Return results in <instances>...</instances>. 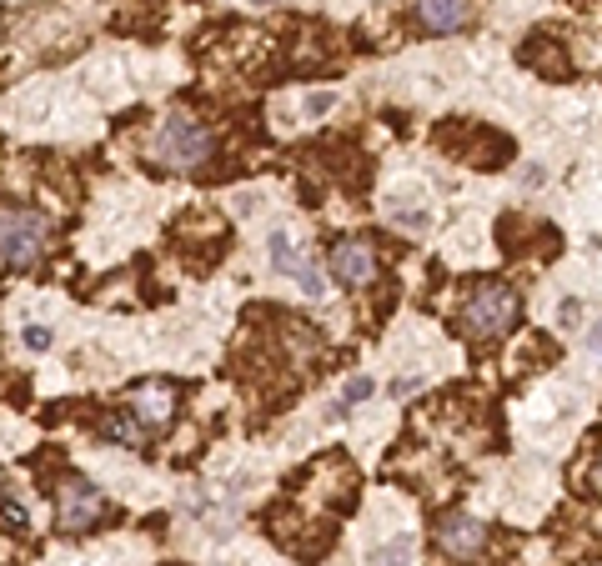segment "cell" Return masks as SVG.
<instances>
[{
    "instance_id": "obj_1",
    "label": "cell",
    "mask_w": 602,
    "mask_h": 566,
    "mask_svg": "<svg viewBox=\"0 0 602 566\" xmlns=\"http://www.w3.org/2000/svg\"><path fill=\"white\" fill-rule=\"evenodd\" d=\"M517 311H522V301H517V291L507 281H477L472 296L462 301V331L477 336V341L482 336H502L517 321Z\"/></svg>"
},
{
    "instance_id": "obj_2",
    "label": "cell",
    "mask_w": 602,
    "mask_h": 566,
    "mask_svg": "<svg viewBox=\"0 0 602 566\" xmlns=\"http://www.w3.org/2000/svg\"><path fill=\"white\" fill-rule=\"evenodd\" d=\"M156 161L171 166V171H196L206 156H211V131L196 121V116H171L161 131H156Z\"/></svg>"
},
{
    "instance_id": "obj_3",
    "label": "cell",
    "mask_w": 602,
    "mask_h": 566,
    "mask_svg": "<svg viewBox=\"0 0 602 566\" xmlns=\"http://www.w3.org/2000/svg\"><path fill=\"white\" fill-rule=\"evenodd\" d=\"M41 246H46V216L21 211V206H0V251H6L11 266L31 271L41 261Z\"/></svg>"
},
{
    "instance_id": "obj_4",
    "label": "cell",
    "mask_w": 602,
    "mask_h": 566,
    "mask_svg": "<svg viewBox=\"0 0 602 566\" xmlns=\"http://www.w3.org/2000/svg\"><path fill=\"white\" fill-rule=\"evenodd\" d=\"M101 516H106L101 486H91L86 476H61V486H56V526L76 536V531L96 526Z\"/></svg>"
},
{
    "instance_id": "obj_5",
    "label": "cell",
    "mask_w": 602,
    "mask_h": 566,
    "mask_svg": "<svg viewBox=\"0 0 602 566\" xmlns=\"http://www.w3.org/2000/svg\"><path fill=\"white\" fill-rule=\"evenodd\" d=\"M437 541H442L447 556H477V551L487 546V526H482L477 516H467V511H452V516H442Z\"/></svg>"
},
{
    "instance_id": "obj_6",
    "label": "cell",
    "mask_w": 602,
    "mask_h": 566,
    "mask_svg": "<svg viewBox=\"0 0 602 566\" xmlns=\"http://www.w3.org/2000/svg\"><path fill=\"white\" fill-rule=\"evenodd\" d=\"M271 266H276V271H286V276H291L301 291H307V296H322V271L312 266V256H307V251H296L281 231L271 236Z\"/></svg>"
},
{
    "instance_id": "obj_7",
    "label": "cell",
    "mask_w": 602,
    "mask_h": 566,
    "mask_svg": "<svg viewBox=\"0 0 602 566\" xmlns=\"http://www.w3.org/2000/svg\"><path fill=\"white\" fill-rule=\"evenodd\" d=\"M372 271H377V256H372L367 241H337L332 246V276L342 286H362V281H372Z\"/></svg>"
},
{
    "instance_id": "obj_8",
    "label": "cell",
    "mask_w": 602,
    "mask_h": 566,
    "mask_svg": "<svg viewBox=\"0 0 602 566\" xmlns=\"http://www.w3.org/2000/svg\"><path fill=\"white\" fill-rule=\"evenodd\" d=\"M146 431H156V426H166L171 421V411H176V391L166 386V381H151V386H141L136 396H131V406H126Z\"/></svg>"
},
{
    "instance_id": "obj_9",
    "label": "cell",
    "mask_w": 602,
    "mask_h": 566,
    "mask_svg": "<svg viewBox=\"0 0 602 566\" xmlns=\"http://www.w3.org/2000/svg\"><path fill=\"white\" fill-rule=\"evenodd\" d=\"M467 21V0H417V26L427 36H447Z\"/></svg>"
},
{
    "instance_id": "obj_10",
    "label": "cell",
    "mask_w": 602,
    "mask_h": 566,
    "mask_svg": "<svg viewBox=\"0 0 602 566\" xmlns=\"http://www.w3.org/2000/svg\"><path fill=\"white\" fill-rule=\"evenodd\" d=\"M106 436H116V441H126V446H146L151 431H146L136 416H111V421H106Z\"/></svg>"
},
{
    "instance_id": "obj_11",
    "label": "cell",
    "mask_w": 602,
    "mask_h": 566,
    "mask_svg": "<svg viewBox=\"0 0 602 566\" xmlns=\"http://www.w3.org/2000/svg\"><path fill=\"white\" fill-rule=\"evenodd\" d=\"M372 561H377V566H407V561H412V536H397V541L377 546Z\"/></svg>"
},
{
    "instance_id": "obj_12",
    "label": "cell",
    "mask_w": 602,
    "mask_h": 566,
    "mask_svg": "<svg viewBox=\"0 0 602 566\" xmlns=\"http://www.w3.org/2000/svg\"><path fill=\"white\" fill-rule=\"evenodd\" d=\"M372 396V381L367 376H352L347 386H342V401H367Z\"/></svg>"
},
{
    "instance_id": "obj_13",
    "label": "cell",
    "mask_w": 602,
    "mask_h": 566,
    "mask_svg": "<svg viewBox=\"0 0 602 566\" xmlns=\"http://www.w3.org/2000/svg\"><path fill=\"white\" fill-rule=\"evenodd\" d=\"M337 106V96L332 91H317V96H307V116H327Z\"/></svg>"
},
{
    "instance_id": "obj_14",
    "label": "cell",
    "mask_w": 602,
    "mask_h": 566,
    "mask_svg": "<svg viewBox=\"0 0 602 566\" xmlns=\"http://www.w3.org/2000/svg\"><path fill=\"white\" fill-rule=\"evenodd\" d=\"M392 221H397V226H412V231H417V226H427V211H412V206H397V211H392Z\"/></svg>"
},
{
    "instance_id": "obj_15",
    "label": "cell",
    "mask_w": 602,
    "mask_h": 566,
    "mask_svg": "<svg viewBox=\"0 0 602 566\" xmlns=\"http://www.w3.org/2000/svg\"><path fill=\"white\" fill-rule=\"evenodd\" d=\"M26 346H31V351H46V346H51V331H46V326H31V331H26Z\"/></svg>"
},
{
    "instance_id": "obj_16",
    "label": "cell",
    "mask_w": 602,
    "mask_h": 566,
    "mask_svg": "<svg viewBox=\"0 0 602 566\" xmlns=\"http://www.w3.org/2000/svg\"><path fill=\"white\" fill-rule=\"evenodd\" d=\"M582 346H587L592 356H602V316H597V326H592V331L582 336Z\"/></svg>"
},
{
    "instance_id": "obj_17",
    "label": "cell",
    "mask_w": 602,
    "mask_h": 566,
    "mask_svg": "<svg viewBox=\"0 0 602 566\" xmlns=\"http://www.w3.org/2000/svg\"><path fill=\"white\" fill-rule=\"evenodd\" d=\"M592 486L602 491V456H597V466H592Z\"/></svg>"
},
{
    "instance_id": "obj_18",
    "label": "cell",
    "mask_w": 602,
    "mask_h": 566,
    "mask_svg": "<svg viewBox=\"0 0 602 566\" xmlns=\"http://www.w3.org/2000/svg\"><path fill=\"white\" fill-rule=\"evenodd\" d=\"M256 6H261V0H256Z\"/></svg>"
}]
</instances>
